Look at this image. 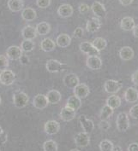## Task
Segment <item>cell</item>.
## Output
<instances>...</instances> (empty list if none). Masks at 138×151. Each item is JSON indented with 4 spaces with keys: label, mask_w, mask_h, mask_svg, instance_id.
Instances as JSON below:
<instances>
[{
    "label": "cell",
    "mask_w": 138,
    "mask_h": 151,
    "mask_svg": "<svg viewBox=\"0 0 138 151\" xmlns=\"http://www.w3.org/2000/svg\"><path fill=\"white\" fill-rule=\"evenodd\" d=\"M117 129L120 132H124L128 131L130 128V120H129V116L126 113L121 112L118 114L117 117Z\"/></svg>",
    "instance_id": "1"
},
{
    "label": "cell",
    "mask_w": 138,
    "mask_h": 151,
    "mask_svg": "<svg viewBox=\"0 0 138 151\" xmlns=\"http://www.w3.org/2000/svg\"><path fill=\"white\" fill-rule=\"evenodd\" d=\"M46 68L50 73H59L66 70L68 68V65L62 63L55 59H50L46 64Z\"/></svg>",
    "instance_id": "2"
},
{
    "label": "cell",
    "mask_w": 138,
    "mask_h": 151,
    "mask_svg": "<svg viewBox=\"0 0 138 151\" xmlns=\"http://www.w3.org/2000/svg\"><path fill=\"white\" fill-rule=\"evenodd\" d=\"M29 102V97L25 92H17L13 96V104L16 109L25 108Z\"/></svg>",
    "instance_id": "3"
},
{
    "label": "cell",
    "mask_w": 138,
    "mask_h": 151,
    "mask_svg": "<svg viewBox=\"0 0 138 151\" xmlns=\"http://www.w3.org/2000/svg\"><path fill=\"white\" fill-rule=\"evenodd\" d=\"M16 80V74L14 72L5 69L0 73V83L4 86H11Z\"/></svg>",
    "instance_id": "4"
},
{
    "label": "cell",
    "mask_w": 138,
    "mask_h": 151,
    "mask_svg": "<svg viewBox=\"0 0 138 151\" xmlns=\"http://www.w3.org/2000/svg\"><path fill=\"white\" fill-rule=\"evenodd\" d=\"M121 88H122V84L118 80H108L104 84V89L109 94H115L118 92Z\"/></svg>",
    "instance_id": "5"
},
{
    "label": "cell",
    "mask_w": 138,
    "mask_h": 151,
    "mask_svg": "<svg viewBox=\"0 0 138 151\" xmlns=\"http://www.w3.org/2000/svg\"><path fill=\"white\" fill-rule=\"evenodd\" d=\"M74 141H75V143L76 146H78L80 148H85V147L89 146L90 143L89 134L85 132H79L78 134L75 136Z\"/></svg>",
    "instance_id": "6"
},
{
    "label": "cell",
    "mask_w": 138,
    "mask_h": 151,
    "mask_svg": "<svg viewBox=\"0 0 138 151\" xmlns=\"http://www.w3.org/2000/svg\"><path fill=\"white\" fill-rule=\"evenodd\" d=\"M79 48L82 53L88 56H98V54L100 53V51L95 49V47L93 45V44L88 41L81 42L79 45Z\"/></svg>",
    "instance_id": "7"
},
{
    "label": "cell",
    "mask_w": 138,
    "mask_h": 151,
    "mask_svg": "<svg viewBox=\"0 0 138 151\" xmlns=\"http://www.w3.org/2000/svg\"><path fill=\"white\" fill-rule=\"evenodd\" d=\"M87 67L92 70H99L102 67V61L98 56H89L86 61Z\"/></svg>",
    "instance_id": "8"
},
{
    "label": "cell",
    "mask_w": 138,
    "mask_h": 151,
    "mask_svg": "<svg viewBox=\"0 0 138 151\" xmlns=\"http://www.w3.org/2000/svg\"><path fill=\"white\" fill-rule=\"evenodd\" d=\"M64 84L67 88L69 89H74L76 87L79 83H80V80L79 78L76 74L75 73H69V74H66L65 77H64Z\"/></svg>",
    "instance_id": "9"
},
{
    "label": "cell",
    "mask_w": 138,
    "mask_h": 151,
    "mask_svg": "<svg viewBox=\"0 0 138 151\" xmlns=\"http://www.w3.org/2000/svg\"><path fill=\"white\" fill-rule=\"evenodd\" d=\"M48 104L49 103L46 98V96L42 95V94H38L35 96L33 101V107L37 109H44L48 106Z\"/></svg>",
    "instance_id": "10"
},
{
    "label": "cell",
    "mask_w": 138,
    "mask_h": 151,
    "mask_svg": "<svg viewBox=\"0 0 138 151\" xmlns=\"http://www.w3.org/2000/svg\"><path fill=\"white\" fill-rule=\"evenodd\" d=\"M91 10L94 14V16L98 18H104L106 16V9L105 6L100 2H94L91 5Z\"/></svg>",
    "instance_id": "11"
},
{
    "label": "cell",
    "mask_w": 138,
    "mask_h": 151,
    "mask_svg": "<svg viewBox=\"0 0 138 151\" xmlns=\"http://www.w3.org/2000/svg\"><path fill=\"white\" fill-rule=\"evenodd\" d=\"M79 122L81 124V128L83 129V132L90 134L94 129V124L91 119H88L85 115H80L79 116Z\"/></svg>",
    "instance_id": "12"
},
{
    "label": "cell",
    "mask_w": 138,
    "mask_h": 151,
    "mask_svg": "<svg viewBox=\"0 0 138 151\" xmlns=\"http://www.w3.org/2000/svg\"><path fill=\"white\" fill-rule=\"evenodd\" d=\"M74 94L78 96L79 98L83 99L86 98L89 95L90 90L89 87L86 84H78L76 87L74 88Z\"/></svg>",
    "instance_id": "13"
},
{
    "label": "cell",
    "mask_w": 138,
    "mask_h": 151,
    "mask_svg": "<svg viewBox=\"0 0 138 151\" xmlns=\"http://www.w3.org/2000/svg\"><path fill=\"white\" fill-rule=\"evenodd\" d=\"M75 117H76V110H74L73 109L68 106H65V108H63L60 112V119L65 122L71 121L72 119H75Z\"/></svg>",
    "instance_id": "14"
},
{
    "label": "cell",
    "mask_w": 138,
    "mask_h": 151,
    "mask_svg": "<svg viewBox=\"0 0 138 151\" xmlns=\"http://www.w3.org/2000/svg\"><path fill=\"white\" fill-rule=\"evenodd\" d=\"M100 21L98 17H92L90 20L87 22L86 24V29L87 31L90 33H94L99 31V29L100 28Z\"/></svg>",
    "instance_id": "15"
},
{
    "label": "cell",
    "mask_w": 138,
    "mask_h": 151,
    "mask_svg": "<svg viewBox=\"0 0 138 151\" xmlns=\"http://www.w3.org/2000/svg\"><path fill=\"white\" fill-rule=\"evenodd\" d=\"M60 129V125L56 120H48L45 124V132L48 135H55L59 132Z\"/></svg>",
    "instance_id": "16"
},
{
    "label": "cell",
    "mask_w": 138,
    "mask_h": 151,
    "mask_svg": "<svg viewBox=\"0 0 138 151\" xmlns=\"http://www.w3.org/2000/svg\"><path fill=\"white\" fill-rule=\"evenodd\" d=\"M37 32L34 27L28 25L24 27L22 30V36L24 40H33L37 37Z\"/></svg>",
    "instance_id": "17"
},
{
    "label": "cell",
    "mask_w": 138,
    "mask_h": 151,
    "mask_svg": "<svg viewBox=\"0 0 138 151\" xmlns=\"http://www.w3.org/2000/svg\"><path fill=\"white\" fill-rule=\"evenodd\" d=\"M124 99L127 103L135 104L138 100V91L133 87H129L126 89L124 92Z\"/></svg>",
    "instance_id": "18"
},
{
    "label": "cell",
    "mask_w": 138,
    "mask_h": 151,
    "mask_svg": "<svg viewBox=\"0 0 138 151\" xmlns=\"http://www.w3.org/2000/svg\"><path fill=\"white\" fill-rule=\"evenodd\" d=\"M22 55H23V50L18 46H10L6 50V56L8 57V59L13 61L19 60Z\"/></svg>",
    "instance_id": "19"
},
{
    "label": "cell",
    "mask_w": 138,
    "mask_h": 151,
    "mask_svg": "<svg viewBox=\"0 0 138 151\" xmlns=\"http://www.w3.org/2000/svg\"><path fill=\"white\" fill-rule=\"evenodd\" d=\"M71 44V38L66 33L59 34L56 39V45L60 48H67Z\"/></svg>",
    "instance_id": "20"
},
{
    "label": "cell",
    "mask_w": 138,
    "mask_h": 151,
    "mask_svg": "<svg viewBox=\"0 0 138 151\" xmlns=\"http://www.w3.org/2000/svg\"><path fill=\"white\" fill-rule=\"evenodd\" d=\"M74 9L70 4H64L59 6L57 9V14L58 16L63 17V18H68L73 15Z\"/></svg>",
    "instance_id": "21"
},
{
    "label": "cell",
    "mask_w": 138,
    "mask_h": 151,
    "mask_svg": "<svg viewBox=\"0 0 138 151\" xmlns=\"http://www.w3.org/2000/svg\"><path fill=\"white\" fill-rule=\"evenodd\" d=\"M135 21L132 17L130 16H125L121 20L120 22V27L122 28L123 31L129 32V31H132L133 27H135Z\"/></svg>",
    "instance_id": "22"
},
{
    "label": "cell",
    "mask_w": 138,
    "mask_h": 151,
    "mask_svg": "<svg viewBox=\"0 0 138 151\" xmlns=\"http://www.w3.org/2000/svg\"><path fill=\"white\" fill-rule=\"evenodd\" d=\"M46 98L48 100V103L51 104H57L62 98L61 93L57 90H51L46 94Z\"/></svg>",
    "instance_id": "23"
},
{
    "label": "cell",
    "mask_w": 138,
    "mask_h": 151,
    "mask_svg": "<svg viewBox=\"0 0 138 151\" xmlns=\"http://www.w3.org/2000/svg\"><path fill=\"white\" fill-rule=\"evenodd\" d=\"M119 56L123 61H130L134 57V50L130 46H124L119 50Z\"/></svg>",
    "instance_id": "24"
},
{
    "label": "cell",
    "mask_w": 138,
    "mask_h": 151,
    "mask_svg": "<svg viewBox=\"0 0 138 151\" xmlns=\"http://www.w3.org/2000/svg\"><path fill=\"white\" fill-rule=\"evenodd\" d=\"M66 106L73 109L74 110H78L81 107V99L79 98L78 96L76 95L71 96L68 98L67 103H66Z\"/></svg>",
    "instance_id": "25"
},
{
    "label": "cell",
    "mask_w": 138,
    "mask_h": 151,
    "mask_svg": "<svg viewBox=\"0 0 138 151\" xmlns=\"http://www.w3.org/2000/svg\"><path fill=\"white\" fill-rule=\"evenodd\" d=\"M7 5L13 12H19L24 8V3L23 0H9Z\"/></svg>",
    "instance_id": "26"
},
{
    "label": "cell",
    "mask_w": 138,
    "mask_h": 151,
    "mask_svg": "<svg viewBox=\"0 0 138 151\" xmlns=\"http://www.w3.org/2000/svg\"><path fill=\"white\" fill-rule=\"evenodd\" d=\"M37 17V13L33 8H26L22 11V18L27 22H32Z\"/></svg>",
    "instance_id": "27"
},
{
    "label": "cell",
    "mask_w": 138,
    "mask_h": 151,
    "mask_svg": "<svg viewBox=\"0 0 138 151\" xmlns=\"http://www.w3.org/2000/svg\"><path fill=\"white\" fill-rule=\"evenodd\" d=\"M56 45V43L51 39H44L41 43V50L45 52H51L54 50Z\"/></svg>",
    "instance_id": "28"
},
{
    "label": "cell",
    "mask_w": 138,
    "mask_h": 151,
    "mask_svg": "<svg viewBox=\"0 0 138 151\" xmlns=\"http://www.w3.org/2000/svg\"><path fill=\"white\" fill-rule=\"evenodd\" d=\"M37 34L41 35V36H45L46 34H48L51 31V26L48 22H42L36 25L35 27Z\"/></svg>",
    "instance_id": "29"
},
{
    "label": "cell",
    "mask_w": 138,
    "mask_h": 151,
    "mask_svg": "<svg viewBox=\"0 0 138 151\" xmlns=\"http://www.w3.org/2000/svg\"><path fill=\"white\" fill-rule=\"evenodd\" d=\"M106 105H108L112 109H118L121 105V98L117 95L110 96L106 99Z\"/></svg>",
    "instance_id": "30"
},
{
    "label": "cell",
    "mask_w": 138,
    "mask_h": 151,
    "mask_svg": "<svg viewBox=\"0 0 138 151\" xmlns=\"http://www.w3.org/2000/svg\"><path fill=\"white\" fill-rule=\"evenodd\" d=\"M113 109L110 108L108 105H105L102 108V109L100 111V120H107L113 115Z\"/></svg>",
    "instance_id": "31"
},
{
    "label": "cell",
    "mask_w": 138,
    "mask_h": 151,
    "mask_svg": "<svg viewBox=\"0 0 138 151\" xmlns=\"http://www.w3.org/2000/svg\"><path fill=\"white\" fill-rule=\"evenodd\" d=\"M35 47V44L33 40H24L21 43V49L23 50V52H31L34 50Z\"/></svg>",
    "instance_id": "32"
},
{
    "label": "cell",
    "mask_w": 138,
    "mask_h": 151,
    "mask_svg": "<svg viewBox=\"0 0 138 151\" xmlns=\"http://www.w3.org/2000/svg\"><path fill=\"white\" fill-rule=\"evenodd\" d=\"M93 45L95 47L96 50H98L99 51L103 50L104 49H106V45H107V42L105 39L101 38V37H98L95 40H94V42L92 43Z\"/></svg>",
    "instance_id": "33"
},
{
    "label": "cell",
    "mask_w": 138,
    "mask_h": 151,
    "mask_svg": "<svg viewBox=\"0 0 138 151\" xmlns=\"http://www.w3.org/2000/svg\"><path fill=\"white\" fill-rule=\"evenodd\" d=\"M43 150L44 151H57L58 147H57V143L54 140H47L43 144Z\"/></svg>",
    "instance_id": "34"
},
{
    "label": "cell",
    "mask_w": 138,
    "mask_h": 151,
    "mask_svg": "<svg viewBox=\"0 0 138 151\" xmlns=\"http://www.w3.org/2000/svg\"><path fill=\"white\" fill-rule=\"evenodd\" d=\"M113 143H112L110 140H102L100 144H99V149L100 151H113Z\"/></svg>",
    "instance_id": "35"
},
{
    "label": "cell",
    "mask_w": 138,
    "mask_h": 151,
    "mask_svg": "<svg viewBox=\"0 0 138 151\" xmlns=\"http://www.w3.org/2000/svg\"><path fill=\"white\" fill-rule=\"evenodd\" d=\"M9 66L8 57L3 55H0V72L7 69Z\"/></svg>",
    "instance_id": "36"
},
{
    "label": "cell",
    "mask_w": 138,
    "mask_h": 151,
    "mask_svg": "<svg viewBox=\"0 0 138 151\" xmlns=\"http://www.w3.org/2000/svg\"><path fill=\"white\" fill-rule=\"evenodd\" d=\"M130 117L134 119H138V104H135L133 107H131L130 109Z\"/></svg>",
    "instance_id": "37"
},
{
    "label": "cell",
    "mask_w": 138,
    "mask_h": 151,
    "mask_svg": "<svg viewBox=\"0 0 138 151\" xmlns=\"http://www.w3.org/2000/svg\"><path fill=\"white\" fill-rule=\"evenodd\" d=\"M36 4L39 8L46 9L51 4V0H37Z\"/></svg>",
    "instance_id": "38"
},
{
    "label": "cell",
    "mask_w": 138,
    "mask_h": 151,
    "mask_svg": "<svg viewBox=\"0 0 138 151\" xmlns=\"http://www.w3.org/2000/svg\"><path fill=\"white\" fill-rule=\"evenodd\" d=\"M73 35L75 38L81 39V38H82V36H83V29L81 27H76L75 29V31H74Z\"/></svg>",
    "instance_id": "39"
},
{
    "label": "cell",
    "mask_w": 138,
    "mask_h": 151,
    "mask_svg": "<svg viewBox=\"0 0 138 151\" xmlns=\"http://www.w3.org/2000/svg\"><path fill=\"white\" fill-rule=\"evenodd\" d=\"M99 127H100V128L101 130L107 131V130L110 128L111 125H110V123H109L108 121H106V120H100V124H99Z\"/></svg>",
    "instance_id": "40"
},
{
    "label": "cell",
    "mask_w": 138,
    "mask_h": 151,
    "mask_svg": "<svg viewBox=\"0 0 138 151\" xmlns=\"http://www.w3.org/2000/svg\"><path fill=\"white\" fill-rule=\"evenodd\" d=\"M90 7L86 4H81L79 6V11L81 14H87L89 11Z\"/></svg>",
    "instance_id": "41"
},
{
    "label": "cell",
    "mask_w": 138,
    "mask_h": 151,
    "mask_svg": "<svg viewBox=\"0 0 138 151\" xmlns=\"http://www.w3.org/2000/svg\"><path fill=\"white\" fill-rule=\"evenodd\" d=\"M19 60H20V63L23 64V65H28V64H29V63H30L29 57L28 56V55H25L23 53L21 56V57L19 58Z\"/></svg>",
    "instance_id": "42"
},
{
    "label": "cell",
    "mask_w": 138,
    "mask_h": 151,
    "mask_svg": "<svg viewBox=\"0 0 138 151\" xmlns=\"http://www.w3.org/2000/svg\"><path fill=\"white\" fill-rule=\"evenodd\" d=\"M131 81L135 86H138V70L135 71L131 75Z\"/></svg>",
    "instance_id": "43"
},
{
    "label": "cell",
    "mask_w": 138,
    "mask_h": 151,
    "mask_svg": "<svg viewBox=\"0 0 138 151\" xmlns=\"http://www.w3.org/2000/svg\"><path fill=\"white\" fill-rule=\"evenodd\" d=\"M7 140H8V135L3 131V132L0 134V143L4 144L7 142Z\"/></svg>",
    "instance_id": "44"
},
{
    "label": "cell",
    "mask_w": 138,
    "mask_h": 151,
    "mask_svg": "<svg viewBox=\"0 0 138 151\" xmlns=\"http://www.w3.org/2000/svg\"><path fill=\"white\" fill-rule=\"evenodd\" d=\"M128 151H138V143H130L128 146Z\"/></svg>",
    "instance_id": "45"
},
{
    "label": "cell",
    "mask_w": 138,
    "mask_h": 151,
    "mask_svg": "<svg viewBox=\"0 0 138 151\" xmlns=\"http://www.w3.org/2000/svg\"><path fill=\"white\" fill-rule=\"evenodd\" d=\"M119 3L123 6H129L133 3V0H119Z\"/></svg>",
    "instance_id": "46"
},
{
    "label": "cell",
    "mask_w": 138,
    "mask_h": 151,
    "mask_svg": "<svg viewBox=\"0 0 138 151\" xmlns=\"http://www.w3.org/2000/svg\"><path fill=\"white\" fill-rule=\"evenodd\" d=\"M132 32H133L134 36L138 39V25H135V27H134L133 29H132Z\"/></svg>",
    "instance_id": "47"
},
{
    "label": "cell",
    "mask_w": 138,
    "mask_h": 151,
    "mask_svg": "<svg viewBox=\"0 0 138 151\" xmlns=\"http://www.w3.org/2000/svg\"><path fill=\"white\" fill-rule=\"evenodd\" d=\"M113 150H118V151H120V150H122V148H121V147H118H118H114L113 146Z\"/></svg>",
    "instance_id": "48"
},
{
    "label": "cell",
    "mask_w": 138,
    "mask_h": 151,
    "mask_svg": "<svg viewBox=\"0 0 138 151\" xmlns=\"http://www.w3.org/2000/svg\"><path fill=\"white\" fill-rule=\"evenodd\" d=\"M2 132H3V129H2V127H0V134H1Z\"/></svg>",
    "instance_id": "49"
},
{
    "label": "cell",
    "mask_w": 138,
    "mask_h": 151,
    "mask_svg": "<svg viewBox=\"0 0 138 151\" xmlns=\"http://www.w3.org/2000/svg\"><path fill=\"white\" fill-rule=\"evenodd\" d=\"M1 104H2V98H1V96H0V106H1Z\"/></svg>",
    "instance_id": "50"
},
{
    "label": "cell",
    "mask_w": 138,
    "mask_h": 151,
    "mask_svg": "<svg viewBox=\"0 0 138 151\" xmlns=\"http://www.w3.org/2000/svg\"></svg>",
    "instance_id": "51"
}]
</instances>
